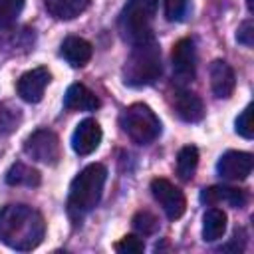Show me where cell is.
<instances>
[{
    "mask_svg": "<svg viewBox=\"0 0 254 254\" xmlns=\"http://www.w3.org/2000/svg\"><path fill=\"white\" fill-rule=\"evenodd\" d=\"M46 234L44 216L28 204H8L0 210V240L20 252L34 250Z\"/></svg>",
    "mask_w": 254,
    "mask_h": 254,
    "instance_id": "1",
    "label": "cell"
},
{
    "mask_svg": "<svg viewBox=\"0 0 254 254\" xmlns=\"http://www.w3.org/2000/svg\"><path fill=\"white\" fill-rule=\"evenodd\" d=\"M107 181V169L101 163H91L71 181L67 192V210L71 216H81L97 206Z\"/></svg>",
    "mask_w": 254,
    "mask_h": 254,
    "instance_id": "2",
    "label": "cell"
},
{
    "mask_svg": "<svg viewBox=\"0 0 254 254\" xmlns=\"http://www.w3.org/2000/svg\"><path fill=\"white\" fill-rule=\"evenodd\" d=\"M161 75V48L155 40L135 44L125 65L123 81L131 87L151 85Z\"/></svg>",
    "mask_w": 254,
    "mask_h": 254,
    "instance_id": "3",
    "label": "cell"
},
{
    "mask_svg": "<svg viewBox=\"0 0 254 254\" xmlns=\"http://www.w3.org/2000/svg\"><path fill=\"white\" fill-rule=\"evenodd\" d=\"M157 6L159 0H127L117 20L123 40H127L133 46L153 40L151 22L157 14Z\"/></svg>",
    "mask_w": 254,
    "mask_h": 254,
    "instance_id": "4",
    "label": "cell"
},
{
    "mask_svg": "<svg viewBox=\"0 0 254 254\" xmlns=\"http://www.w3.org/2000/svg\"><path fill=\"white\" fill-rule=\"evenodd\" d=\"M119 123H121L123 133L139 145H147L155 141L161 133L159 117L149 105H143V103H133L125 107L119 117Z\"/></svg>",
    "mask_w": 254,
    "mask_h": 254,
    "instance_id": "5",
    "label": "cell"
},
{
    "mask_svg": "<svg viewBox=\"0 0 254 254\" xmlns=\"http://www.w3.org/2000/svg\"><path fill=\"white\" fill-rule=\"evenodd\" d=\"M24 151H26L28 157H32L34 161H40L44 165H56L60 161V155H62L60 139L50 129H38V131H34L26 139Z\"/></svg>",
    "mask_w": 254,
    "mask_h": 254,
    "instance_id": "6",
    "label": "cell"
},
{
    "mask_svg": "<svg viewBox=\"0 0 254 254\" xmlns=\"http://www.w3.org/2000/svg\"><path fill=\"white\" fill-rule=\"evenodd\" d=\"M151 192L155 196V200L161 204V208L165 210L167 218L177 220L185 214L187 210V198L183 194V190L179 187H175L171 181L167 179H153L151 181Z\"/></svg>",
    "mask_w": 254,
    "mask_h": 254,
    "instance_id": "7",
    "label": "cell"
},
{
    "mask_svg": "<svg viewBox=\"0 0 254 254\" xmlns=\"http://www.w3.org/2000/svg\"><path fill=\"white\" fill-rule=\"evenodd\" d=\"M173 75L179 83H189L196 75V50L190 38H183L175 44L173 54Z\"/></svg>",
    "mask_w": 254,
    "mask_h": 254,
    "instance_id": "8",
    "label": "cell"
},
{
    "mask_svg": "<svg viewBox=\"0 0 254 254\" xmlns=\"http://www.w3.org/2000/svg\"><path fill=\"white\" fill-rule=\"evenodd\" d=\"M252 165H254V159L250 153L226 151L224 155H220L216 163V173L226 181H244L252 173Z\"/></svg>",
    "mask_w": 254,
    "mask_h": 254,
    "instance_id": "9",
    "label": "cell"
},
{
    "mask_svg": "<svg viewBox=\"0 0 254 254\" xmlns=\"http://www.w3.org/2000/svg\"><path fill=\"white\" fill-rule=\"evenodd\" d=\"M50 71L48 67H34L26 73L20 75L18 83H16V89H18V95L28 101V103H38L42 101L44 97V91L50 83Z\"/></svg>",
    "mask_w": 254,
    "mask_h": 254,
    "instance_id": "10",
    "label": "cell"
},
{
    "mask_svg": "<svg viewBox=\"0 0 254 254\" xmlns=\"http://www.w3.org/2000/svg\"><path fill=\"white\" fill-rule=\"evenodd\" d=\"M101 137H103V133H101L99 123L95 119H83L75 125V129L71 133V149L81 157L91 155L99 147Z\"/></svg>",
    "mask_w": 254,
    "mask_h": 254,
    "instance_id": "11",
    "label": "cell"
},
{
    "mask_svg": "<svg viewBox=\"0 0 254 254\" xmlns=\"http://www.w3.org/2000/svg\"><path fill=\"white\" fill-rule=\"evenodd\" d=\"M248 196L242 189H234V187H224V185H214L208 189L200 190V202L204 204H228L232 208H242L246 204Z\"/></svg>",
    "mask_w": 254,
    "mask_h": 254,
    "instance_id": "12",
    "label": "cell"
},
{
    "mask_svg": "<svg viewBox=\"0 0 254 254\" xmlns=\"http://www.w3.org/2000/svg\"><path fill=\"white\" fill-rule=\"evenodd\" d=\"M210 87L218 99H226L232 95L236 87V75L224 60H214L210 64Z\"/></svg>",
    "mask_w": 254,
    "mask_h": 254,
    "instance_id": "13",
    "label": "cell"
},
{
    "mask_svg": "<svg viewBox=\"0 0 254 254\" xmlns=\"http://www.w3.org/2000/svg\"><path fill=\"white\" fill-rule=\"evenodd\" d=\"M175 111L187 123H196L204 117L202 99L196 93L187 91V89H181L175 93Z\"/></svg>",
    "mask_w": 254,
    "mask_h": 254,
    "instance_id": "14",
    "label": "cell"
},
{
    "mask_svg": "<svg viewBox=\"0 0 254 254\" xmlns=\"http://www.w3.org/2000/svg\"><path fill=\"white\" fill-rule=\"evenodd\" d=\"M93 56V46L77 36H69L62 42V58L71 67H83Z\"/></svg>",
    "mask_w": 254,
    "mask_h": 254,
    "instance_id": "15",
    "label": "cell"
},
{
    "mask_svg": "<svg viewBox=\"0 0 254 254\" xmlns=\"http://www.w3.org/2000/svg\"><path fill=\"white\" fill-rule=\"evenodd\" d=\"M64 107L69 111H93L99 107V99L83 83H71L64 95Z\"/></svg>",
    "mask_w": 254,
    "mask_h": 254,
    "instance_id": "16",
    "label": "cell"
},
{
    "mask_svg": "<svg viewBox=\"0 0 254 254\" xmlns=\"http://www.w3.org/2000/svg\"><path fill=\"white\" fill-rule=\"evenodd\" d=\"M226 232V212L220 208H208L202 216V240L214 242Z\"/></svg>",
    "mask_w": 254,
    "mask_h": 254,
    "instance_id": "17",
    "label": "cell"
},
{
    "mask_svg": "<svg viewBox=\"0 0 254 254\" xmlns=\"http://www.w3.org/2000/svg\"><path fill=\"white\" fill-rule=\"evenodd\" d=\"M91 0H46V8L58 20H73L77 18Z\"/></svg>",
    "mask_w": 254,
    "mask_h": 254,
    "instance_id": "18",
    "label": "cell"
},
{
    "mask_svg": "<svg viewBox=\"0 0 254 254\" xmlns=\"http://www.w3.org/2000/svg\"><path fill=\"white\" fill-rule=\"evenodd\" d=\"M6 183L12 187H38L40 185V173L24 163H14L6 171Z\"/></svg>",
    "mask_w": 254,
    "mask_h": 254,
    "instance_id": "19",
    "label": "cell"
},
{
    "mask_svg": "<svg viewBox=\"0 0 254 254\" xmlns=\"http://www.w3.org/2000/svg\"><path fill=\"white\" fill-rule=\"evenodd\" d=\"M198 165V149L194 145H187L177 155V175L181 181H190L194 177Z\"/></svg>",
    "mask_w": 254,
    "mask_h": 254,
    "instance_id": "20",
    "label": "cell"
},
{
    "mask_svg": "<svg viewBox=\"0 0 254 254\" xmlns=\"http://www.w3.org/2000/svg\"><path fill=\"white\" fill-rule=\"evenodd\" d=\"M24 8V0H0V28H8L16 22Z\"/></svg>",
    "mask_w": 254,
    "mask_h": 254,
    "instance_id": "21",
    "label": "cell"
},
{
    "mask_svg": "<svg viewBox=\"0 0 254 254\" xmlns=\"http://www.w3.org/2000/svg\"><path fill=\"white\" fill-rule=\"evenodd\" d=\"M131 224H133V228H135L139 234H143V236L153 234V232L159 228L157 216H155L153 212H149V210H139V212L133 216Z\"/></svg>",
    "mask_w": 254,
    "mask_h": 254,
    "instance_id": "22",
    "label": "cell"
},
{
    "mask_svg": "<svg viewBox=\"0 0 254 254\" xmlns=\"http://www.w3.org/2000/svg\"><path fill=\"white\" fill-rule=\"evenodd\" d=\"M20 123V109H14V107H0V133L2 135H8L12 133Z\"/></svg>",
    "mask_w": 254,
    "mask_h": 254,
    "instance_id": "23",
    "label": "cell"
},
{
    "mask_svg": "<svg viewBox=\"0 0 254 254\" xmlns=\"http://www.w3.org/2000/svg\"><path fill=\"white\" fill-rule=\"evenodd\" d=\"M113 248L119 254H141L145 250V242L139 236H135V234H127L119 242H115Z\"/></svg>",
    "mask_w": 254,
    "mask_h": 254,
    "instance_id": "24",
    "label": "cell"
},
{
    "mask_svg": "<svg viewBox=\"0 0 254 254\" xmlns=\"http://www.w3.org/2000/svg\"><path fill=\"white\" fill-rule=\"evenodd\" d=\"M163 4H165V18L169 22L183 20L189 10V0H163Z\"/></svg>",
    "mask_w": 254,
    "mask_h": 254,
    "instance_id": "25",
    "label": "cell"
},
{
    "mask_svg": "<svg viewBox=\"0 0 254 254\" xmlns=\"http://www.w3.org/2000/svg\"><path fill=\"white\" fill-rule=\"evenodd\" d=\"M236 127V133L240 135V137H244V139H252V135H254V127H252V105H246L244 107V111L236 117V123H234Z\"/></svg>",
    "mask_w": 254,
    "mask_h": 254,
    "instance_id": "26",
    "label": "cell"
},
{
    "mask_svg": "<svg viewBox=\"0 0 254 254\" xmlns=\"http://www.w3.org/2000/svg\"><path fill=\"white\" fill-rule=\"evenodd\" d=\"M236 42L242 44V46H246V48H250L254 44V24H252V20H244L238 26V30H236Z\"/></svg>",
    "mask_w": 254,
    "mask_h": 254,
    "instance_id": "27",
    "label": "cell"
},
{
    "mask_svg": "<svg viewBox=\"0 0 254 254\" xmlns=\"http://www.w3.org/2000/svg\"><path fill=\"white\" fill-rule=\"evenodd\" d=\"M246 6H248L250 12H254V0H246Z\"/></svg>",
    "mask_w": 254,
    "mask_h": 254,
    "instance_id": "28",
    "label": "cell"
}]
</instances>
